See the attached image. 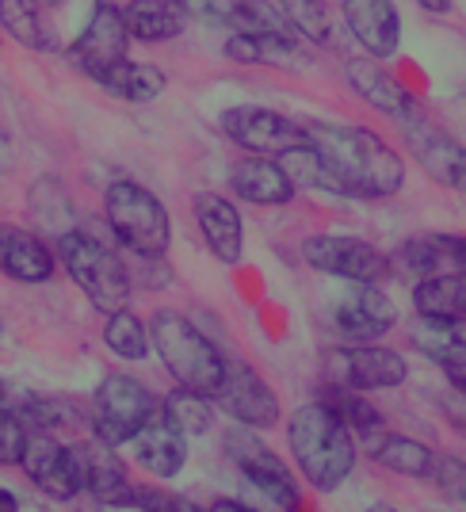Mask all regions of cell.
<instances>
[{
    "mask_svg": "<svg viewBox=\"0 0 466 512\" xmlns=\"http://www.w3.org/2000/svg\"><path fill=\"white\" fill-rule=\"evenodd\" d=\"M310 146L337 176L340 192L352 199H390L402 192L405 161L375 130L352 123H310Z\"/></svg>",
    "mask_w": 466,
    "mask_h": 512,
    "instance_id": "6da1fadb",
    "label": "cell"
},
{
    "mask_svg": "<svg viewBox=\"0 0 466 512\" xmlns=\"http://www.w3.org/2000/svg\"><path fill=\"white\" fill-rule=\"evenodd\" d=\"M287 444L302 478L318 493H333L356 467V436L325 402L298 406L287 421Z\"/></svg>",
    "mask_w": 466,
    "mask_h": 512,
    "instance_id": "7a4b0ae2",
    "label": "cell"
},
{
    "mask_svg": "<svg viewBox=\"0 0 466 512\" xmlns=\"http://www.w3.org/2000/svg\"><path fill=\"white\" fill-rule=\"evenodd\" d=\"M149 341H153V352L161 356V363L169 367L176 386L199 390L207 398L218 394L222 375H226V356L195 321H188L176 310H157L149 318Z\"/></svg>",
    "mask_w": 466,
    "mask_h": 512,
    "instance_id": "3957f363",
    "label": "cell"
},
{
    "mask_svg": "<svg viewBox=\"0 0 466 512\" xmlns=\"http://www.w3.org/2000/svg\"><path fill=\"white\" fill-rule=\"evenodd\" d=\"M54 253L69 279L88 295V302L100 310V314H115V310H127L130 295H134V283L123 264V256H115L104 241L81 234L77 226L54 241Z\"/></svg>",
    "mask_w": 466,
    "mask_h": 512,
    "instance_id": "277c9868",
    "label": "cell"
},
{
    "mask_svg": "<svg viewBox=\"0 0 466 512\" xmlns=\"http://www.w3.org/2000/svg\"><path fill=\"white\" fill-rule=\"evenodd\" d=\"M104 218L127 253L169 256L172 218L149 188L134 180H115L104 195Z\"/></svg>",
    "mask_w": 466,
    "mask_h": 512,
    "instance_id": "5b68a950",
    "label": "cell"
},
{
    "mask_svg": "<svg viewBox=\"0 0 466 512\" xmlns=\"http://www.w3.org/2000/svg\"><path fill=\"white\" fill-rule=\"evenodd\" d=\"M157 402L161 398L146 383H138L134 375L107 371L100 386H96V398H92V432H96V440H104L111 448L130 444V436L142 428V421L157 409Z\"/></svg>",
    "mask_w": 466,
    "mask_h": 512,
    "instance_id": "8992f818",
    "label": "cell"
},
{
    "mask_svg": "<svg viewBox=\"0 0 466 512\" xmlns=\"http://www.w3.org/2000/svg\"><path fill=\"white\" fill-rule=\"evenodd\" d=\"M226 455L233 459V467L241 470L276 509H283V512L302 509L298 478L291 474V467L279 459L276 451L256 436V428H245V425L230 428V432H226Z\"/></svg>",
    "mask_w": 466,
    "mask_h": 512,
    "instance_id": "52a82bcc",
    "label": "cell"
},
{
    "mask_svg": "<svg viewBox=\"0 0 466 512\" xmlns=\"http://www.w3.org/2000/svg\"><path fill=\"white\" fill-rule=\"evenodd\" d=\"M325 383L329 386H348V390H394L409 379V363L398 356L394 348L382 344H348V348H333L325 363Z\"/></svg>",
    "mask_w": 466,
    "mask_h": 512,
    "instance_id": "ba28073f",
    "label": "cell"
},
{
    "mask_svg": "<svg viewBox=\"0 0 466 512\" xmlns=\"http://www.w3.org/2000/svg\"><path fill=\"white\" fill-rule=\"evenodd\" d=\"M218 127L230 142L256 157H287L291 150H302L310 142L302 123L268 107H226Z\"/></svg>",
    "mask_w": 466,
    "mask_h": 512,
    "instance_id": "9c48e42d",
    "label": "cell"
},
{
    "mask_svg": "<svg viewBox=\"0 0 466 512\" xmlns=\"http://www.w3.org/2000/svg\"><path fill=\"white\" fill-rule=\"evenodd\" d=\"M302 260L325 272L337 276L344 283H382L390 276V256L379 253L375 245H367L360 237L344 234H314L302 241Z\"/></svg>",
    "mask_w": 466,
    "mask_h": 512,
    "instance_id": "30bf717a",
    "label": "cell"
},
{
    "mask_svg": "<svg viewBox=\"0 0 466 512\" xmlns=\"http://www.w3.org/2000/svg\"><path fill=\"white\" fill-rule=\"evenodd\" d=\"M214 406L226 409L237 425L245 428H272L279 421L276 390L264 383V375L237 356H226V375L214 394Z\"/></svg>",
    "mask_w": 466,
    "mask_h": 512,
    "instance_id": "8fae6325",
    "label": "cell"
},
{
    "mask_svg": "<svg viewBox=\"0 0 466 512\" xmlns=\"http://www.w3.org/2000/svg\"><path fill=\"white\" fill-rule=\"evenodd\" d=\"M127 43L130 31L127 20H123V8H115L111 0H96L85 31L77 35V43L69 46V62L77 65L88 81H96L100 73H107L111 65L127 58Z\"/></svg>",
    "mask_w": 466,
    "mask_h": 512,
    "instance_id": "7c38bea8",
    "label": "cell"
},
{
    "mask_svg": "<svg viewBox=\"0 0 466 512\" xmlns=\"http://www.w3.org/2000/svg\"><path fill=\"white\" fill-rule=\"evenodd\" d=\"M23 474L54 501H73L81 493V463H77V448L58 444L46 428H31L27 432V448L20 459Z\"/></svg>",
    "mask_w": 466,
    "mask_h": 512,
    "instance_id": "4fadbf2b",
    "label": "cell"
},
{
    "mask_svg": "<svg viewBox=\"0 0 466 512\" xmlns=\"http://www.w3.org/2000/svg\"><path fill=\"white\" fill-rule=\"evenodd\" d=\"M188 440L191 436L176 425V417L165 409V402H157V409L142 421V428L130 436V455L146 474L169 482L188 463Z\"/></svg>",
    "mask_w": 466,
    "mask_h": 512,
    "instance_id": "5bb4252c",
    "label": "cell"
},
{
    "mask_svg": "<svg viewBox=\"0 0 466 512\" xmlns=\"http://www.w3.org/2000/svg\"><path fill=\"white\" fill-rule=\"evenodd\" d=\"M394 321L398 310L379 291V283H348V291L333 299V329L352 344L379 341L394 329Z\"/></svg>",
    "mask_w": 466,
    "mask_h": 512,
    "instance_id": "9a60e30c",
    "label": "cell"
},
{
    "mask_svg": "<svg viewBox=\"0 0 466 512\" xmlns=\"http://www.w3.org/2000/svg\"><path fill=\"white\" fill-rule=\"evenodd\" d=\"M344 77H348V85H352V92L360 96L363 104H371L375 111H382V115L394 119L398 127H409V123L424 119L417 96H413L394 73H386L379 65V58H371V54H367V58H352V62L344 65Z\"/></svg>",
    "mask_w": 466,
    "mask_h": 512,
    "instance_id": "2e32d148",
    "label": "cell"
},
{
    "mask_svg": "<svg viewBox=\"0 0 466 512\" xmlns=\"http://www.w3.org/2000/svg\"><path fill=\"white\" fill-rule=\"evenodd\" d=\"M73 448H77V463H81V490L104 509H130L138 486L130 482L127 463L115 455V448L104 440H88V444H73Z\"/></svg>",
    "mask_w": 466,
    "mask_h": 512,
    "instance_id": "e0dca14e",
    "label": "cell"
},
{
    "mask_svg": "<svg viewBox=\"0 0 466 512\" xmlns=\"http://www.w3.org/2000/svg\"><path fill=\"white\" fill-rule=\"evenodd\" d=\"M405 130V142H409V150L413 157L421 161V169L436 180V184H444L451 192L466 195V146L459 138H451L447 130H440L436 123H428V119H417V123H409Z\"/></svg>",
    "mask_w": 466,
    "mask_h": 512,
    "instance_id": "ac0fdd59",
    "label": "cell"
},
{
    "mask_svg": "<svg viewBox=\"0 0 466 512\" xmlns=\"http://www.w3.org/2000/svg\"><path fill=\"white\" fill-rule=\"evenodd\" d=\"M344 20L348 31L356 35V43L371 58H394L402 46V16L394 8V0H344Z\"/></svg>",
    "mask_w": 466,
    "mask_h": 512,
    "instance_id": "d6986e66",
    "label": "cell"
},
{
    "mask_svg": "<svg viewBox=\"0 0 466 512\" xmlns=\"http://www.w3.org/2000/svg\"><path fill=\"white\" fill-rule=\"evenodd\" d=\"M230 188L245 203H256V207H287L291 195H295V180L291 172L283 169L279 157H241L233 161L230 169Z\"/></svg>",
    "mask_w": 466,
    "mask_h": 512,
    "instance_id": "ffe728a7",
    "label": "cell"
},
{
    "mask_svg": "<svg viewBox=\"0 0 466 512\" xmlns=\"http://www.w3.org/2000/svg\"><path fill=\"white\" fill-rule=\"evenodd\" d=\"M58 253L39 234L0 222V272L16 283H46L54 276Z\"/></svg>",
    "mask_w": 466,
    "mask_h": 512,
    "instance_id": "44dd1931",
    "label": "cell"
},
{
    "mask_svg": "<svg viewBox=\"0 0 466 512\" xmlns=\"http://www.w3.org/2000/svg\"><path fill=\"white\" fill-rule=\"evenodd\" d=\"M180 4L191 20L230 27V31H291L272 0H180Z\"/></svg>",
    "mask_w": 466,
    "mask_h": 512,
    "instance_id": "7402d4cb",
    "label": "cell"
},
{
    "mask_svg": "<svg viewBox=\"0 0 466 512\" xmlns=\"http://www.w3.org/2000/svg\"><path fill=\"white\" fill-rule=\"evenodd\" d=\"M195 222H199V234H203L214 260H222V264L241 260V253H245V226H241V214H237V207L226 195H195Z\"/></svg>",
    "mask_w": 466,
    "mask_h": 512,
    "instance_id": "603a6c76",
    "label": "cell"
},
{
    "mask_svg": "<svg viewBox=\"0 0 466 512\" xmlns=\"http://www.w3.org/2000/svg\"><path fill=\"white\" fill-rule=\"evenodd\" d=\"M409 341L432 363H440L447 375L466 371V321L417 314V321L409 325Z\"/></svg>",
    "mask_w": 466,
    "mask_h": 512,
    "instance_id": "cb8c5ba5",
    "label": "cell"
},
{
    "mask_svg": "<svg viewBox=\"0 0 466 512\" xmlns=\"http://www.w3.org/2000/svg\"><path fill=\"white\" fill-rule=\"evenodd\" d=\"M363 451L379 463V467L394 470V474H405V478H428L432 474V448H424L421 440L413 436H402V432H371L363 436Z\"/></svg>",
    "mask_w": 466,
    "mask_h": 512,
    "instance_id": "d4e9b609",
    "label": "cell"
},
{
    "mask_svg": "<svg viewBox=\"0 0 466 512\" xmlns=\"http://www.w3.org/2000/svg\"><path fill=\"white\" fill-rule=\"evenodd\" d=\"M130 39L138 43H169L188 27V12L180 0H130L123 8Z\"/></svg>",
    "mask_w": 466,
    "mask_h": 512,
    "instance_id": "484cf974",
    "label": "cell"
},
{
    "mask_svg": "<svg viewBox=\"0 0 466 512\" xmlns=\"http://www.w3.org/2000/svg\"><path fill=\"white\" fill-rule=\"evenodd\" d=\"M96 85L111 92V96H119V100H127V104H149V100H157L165 92L169 81H165V73L157 65L123 58V62L111 65L107 73H100Z\"/></svg>",
    "mask_w": 466,
    "mask_h": 512,
    "instance_id": "4316f807",
    "label": "cell"
},
{
    "mask_svg": "<svg viewBox=\"0 0 466 512\" xmlns=\"http://www.w3.org/2000/svg\"><path fill=\"white\" fill-rule=\"evenodd\" d=\"M298 54V35L291 31H233L226 39V58L245 65H287Z\"/></svg>",
    "mask_w": 466,
    "mask_h": 512,
    "instance_id": "83f0119b",
    "label": "cell"
},
{
    "mask_svg": "<svg viewBox=\"0 0 466 512\" xmlns=\"http://www.w3.org/2000/svg\"><path fill=\"white\" fill-rule=\"evenodd\" d=\"M0 31L12 43L27 46L35 54H50L58 50L50 27L43 20V0H0Z\"/></svg>",
    "mask_w": 466,
    "mask_h": 512,
    "instance_id": "f1b7e54d",
    "label": "cell"
},
{
    "mask_svg": "<svg viewBox=\"0 0 466 512\" xmlns=\"http://www.w3.org/2000/svg\"><path fill=\"white\" fill-rule=\"evenodd\" d=\"M413 306H417V314L466 321V272H444V276L421 279L413 291Z\"/></svg>",
    "mask_w": 466,
    "mask_h": 512,
    "instance_id": "f546056e",
    "label": "cell"
},
{
    "mask_svg": "<svg viewBox=\"0 0 466 512\" xmlns=\"http://www.w3.org/2000/svg\"><path fill=\"white\" fill-rule=\"evenodd\" d=\"M104 344L119 356V360H146L153 341H149V325L138 321L130 310H115L104 321Z\"/></svg>",
    "mask_w": 466,
    "mask_h": 512,
    "instance_id": "4dcf8cb0",
    "label": "cell"
},
{
    "mask_svg": "<svg viewBox=\"0 0 466 512\" xmlns=\"http://www.w3.org/2000/svg\"><path fill=\"white\" fill-rule=\"evenodd\" d=\"M279 8V16L287 20V27L295 31L298 39L306 43H329L333 35V20H329V8L321 0H272Z\"/></svg>",
    "mask_w": 466,
    "mask_h": 512,
    "instance_id": "1f68e13d",
    "label": "cell"
},
{
    "mask_svg": "<svg viewBox=\"0 0 466 512\" xmlns=\"http://www.w3.org/2000/svg\"><path fill=\"white\" fill-rule=\"evenodd\" d=\"M325 406L337 413L344 425L352 428V432H360V436H371V432H379L382 428V413L367 398H363V390H348V386H329L325 390V398H321Z\"/></svg>",
    "mask_w": 466,
    "mask_h": 512,
    "instance_id": "d6a6232c",
    "label": "cell"
},
{
    "mask_svg": "<svg viewBox=\"0 0 466 512\" xmlns=\"http://www.w3.org/2000/svg\"><path fill=\"white\" fill-rule=\"evenodd\" d=\"M165 409H169L172 417H176V425L184 428L188 436H203L214 421V398L207 394H199V390H188V386H176L169 390L165 398Z\"/></svg>",
    "mask_w": 466,
    "mask_h": 512,
    "instance_id": "836d02e7",
    "label": "cell"
},
{
    "mask_svg": "<svg viewBox=\"0 0 466 512\" xmlns=\"http://www.w3.org/2000/svg\"><path fill=\"white\" fill-rule=\"evenodd\" d=\"M428 478H432V486L444 493L447 501L466 505V459H459V455H436Z\"/></svg>",
    "mask_w": 466,
    "mask_h": 512,
    "instance_id": "e575fe53",
    "label": "cell"
},
{
    "mask_svg": "<svg viewBox=\"0 0 466 512\" xmlns=\"http://www.w3.org/2000/svg\"><path fill=\"white\" fill-rule=\"evenodd\" d=\"M127 272L130 283L142 287V291H161L165 283H172L169 256H149V253H127Z\"/></svg>",
    "mask_w": 466,
    "mask_h": 512,
    "instance_id": "d590c367",
    "label": "cell"
},
{
    "mask_svg": "<svg viewBox=\"0 0 466 512\" xmlns=\"http://www.w3.org/2000/svg\"><path fill=\"white\" fill-rule=\"evenodd\" d=\"M27 432L31 428L23 425L12 409H0V467H20L23 448H27Z\"/></svg>",
    "mask_w": 466,
    "mask_h": 512,
    "instance_id": "8d00e7d4",
    "label": "cell"
},
{
    "mask_svg": "<svg viewBox=\"0 0 466 512\" xmlns=\"http://www.w3.org/2000/svg\"><path fill=\"white\" fill-rule=\"evenodd\" d=\"M444 413H447V421H451V428H455L459 436H466V394L463 390L451 386V394L444 398Z\"/></svg>",
    "mask_w": 466,
    "mask_h": 512,
    "instance_id": "74e56055",
    "label": "cell"
},
{
    "mask_svg": "<svg viewBox=\"0 0 466 512\" xmlns=\"http://www.w3.org/2000/svg\"><path fill=\"white\" fill-rule=\"evenodd\" d=\"M16 394H20L16 386L8 383V379H0V409H12V406H16Z\"/></svg>",
    "mask_w": 466,
    "mask_h": 512,
    "instance_id": "f35d334b",
    "label": "cell"
},
{
    "mask_svg": "<svg viewBox=\"0 0 466 512\" xmlns=\"http://www.w3.org/2000/svg\"><path fill=\"white\" fill-rule=\"evenodd\" d=\"M424 12H432V16H447L451 12V0H417Z\"/></svg>",
    "mask_w": 466,
    "mask_h": 512,
    "instance_id": "ab89813d",
    "label": "cell"
},
{
    "mask_svg": "<svg viewBox=\"0 0 466 512\" xmlns=\"http://www.w3.org/2000/svg\"><path fill=\"white\" fill-rule=\"evenodd\" d=\"M0 512H20V501L12 490H0Z\"/></svg>",
    "mask_w": 466,
    "mask_h": 512,
    "instance_id": "60d3db41",
    "label": "cell"
},
{
    "mask_svg": "<svg viewBox=\"0 0 466 512\" xmlns=\"http://www.w3.org/2000/svg\"><path fill=\"white\" fill-rule=\"evenodd\" d=\"M211 512H253V509H245L241 501H214Z\"/></svg>",
    "mask_w": 466,
    "mask_h": 512,
    "instance_id": "b9f144b4",
    "label": "cell"
},
{
    "mask_svg": "<svg viewBox=\"0 0 466 512\" xmlns=\"http://www.w3.org/2000/svg\"><path fill=\"white\" fill-rule=\"evenodd\" d=\"M367 512H398V509H390V505H375V509H367Z\"/></svg>",
    "mask_w": 466,
    "mask_h": 512,
    "instance_id": "7bdbcfd3",
    "label": "cell"
},
{
    "mask_svg": "<svg viewBox=\"0 0 466 512\" xmlns=\"http://www.w3.org/2000/svg\"><path fill=\"white\" fill-rule=\"evenodd\" d=\"M0 161H4V130H0Z\"/></svg>",
    "mask_w": 466,
    "mask_h": 512,
    "instance_id": "ee69618b",
    "label": "cell"
},
{
    "mask_svg": "<svg viewBox=\"0 0 466 512\" xmlns=\"http://www.w3.org/2000/svg\"><path fill=\"white\" fill-rule=\"evenodd\" d=\"M43 4H58V0H43Z\"/></svg>",
    "mask_w": 466,
    "mask_h": 512,
    "instance_id": "f6af8a7d",
    "label": "cell"
},
{
    "mask_svg": "<svg viewBox=\"0 0 466 512\" xmlns=\"http://www.w3.org/2000/svg\"><path fill=\"white\" fill-rule=\"evenodd\" d=\"M0 333H4V321H0Z\"/></svg>",
    "mask_w": 466,
    "mask_h": 512,
    "instance_id": "bcb514c9",
    "label": "cell"
}]
</instances>
